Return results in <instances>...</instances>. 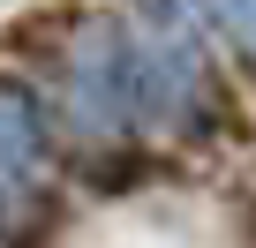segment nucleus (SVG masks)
Instances as JSON below:
<instances>
[]
</instances>
